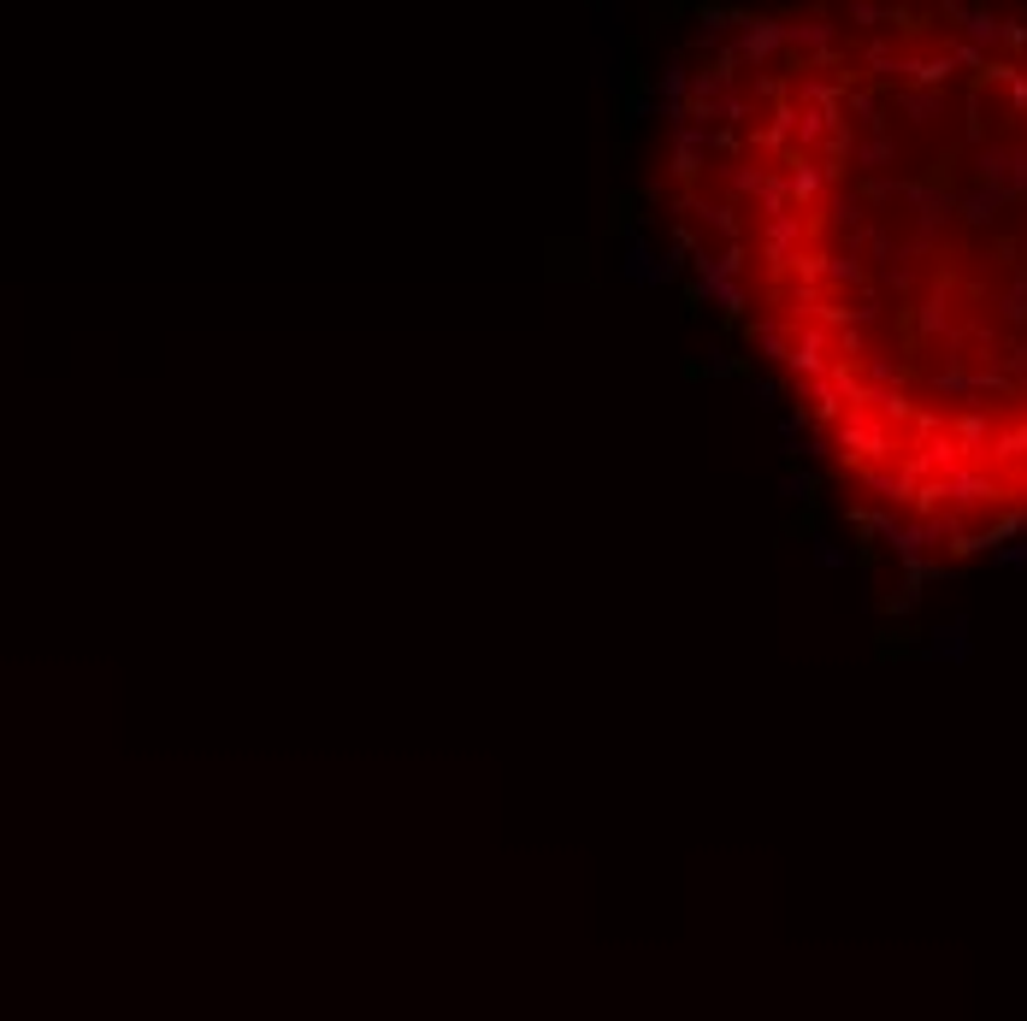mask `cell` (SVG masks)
I'll return each instance as SVG.
<instances>
[{
  "label": "cell",
  "instance_id": "1",
  "mask_svg": "<svg viewBox=\"0 0 1027 1021\" xmlns=\"http://www.w3.org/2000/svg\"><path fill=\"white\" fill-rule=\"evenodd\" d=\"M668 201L827 466L886 526H1027V12L715 19L668 95Z\"/></svg>",
  "mask_w": 1027,
  "mask_h": 1021
}]
</instances>
